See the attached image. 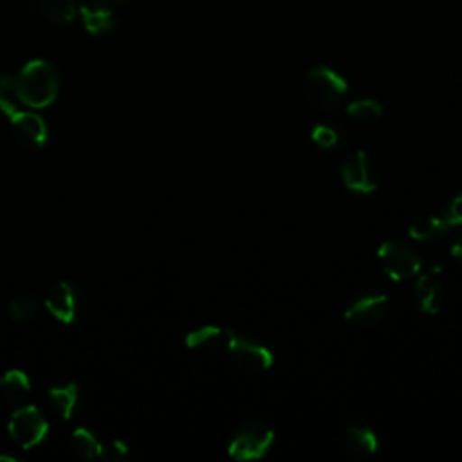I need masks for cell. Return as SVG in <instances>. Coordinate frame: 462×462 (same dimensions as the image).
Listing matches in <instances>:
<instances>
[{"label":"cell","mask_w":462,"mask_h":462,"mask_svg":"<svg viewBox=\"0 0 462 462\" xmlns=\"http://www.w3.org/2000/svg\"><path fill=\"white\" fill-rule=\"evenodd\" d=\"M22 103L16 97L14 92V78L0 67V112L5 117H11L14 112H18L22 106Z\"/></svg>","instance_id":"23"},{"label":"cell","mask_w":462,"mask_h":462,"mask_svg":"<svg viewBox=\"0 0 462 462\" xmlns=\"http://www.w3.org/2000/svg\"><path fill=\"white\" fill-rule=\"evenodd\" d=\"M47 402L56 417H60L61 420H69L74 415L79 402L78 386L74 383H67L49 388Z\"/></svg>","instance_id":"17"},{"label":"cell","mask_w":462,"mask_h":462,"mask_svg":"<svg viewBox=\"0 0 462 462\" xmlns=\"http://www.w3.org/2000/svg\"><path fill=\"white\" fill-rule=\"evenodd\" d=\"M442 220L449 227L462 226V191H458L455 197H451V200L448 202V206L442 213Z\"/></svg>","instance_id":"24"},{"label":"cell","mask_w":462,"mask_h":462,"mask_svg":"<svg viewBox=\"0 0 462 462\" xmlns=\"http://www.w3.org/2000/svg\"><path fill=\"white\" fill-rule=\"evenodd\" d=\"M226 352H227L231 363L245 374L265 372L274 363V356L265 345H262L254 339H249L245 336H240L238 332H235L231 328H227Z\"/></svg>","instance_id":"6"},{"label":"cell","mask_w":462,"mask_h":462,"mask_svg":"<svg viewBox=\"0 0 462 462\" xmlns=\"http://www.w3.org/2000/svg\"><path fill=\"white\" fill-rule=\"evenodd\" d=\"M70 449L78 458H97L101 457L103 444L87 428H76L70 437Z\"/></svg>","instance_id":"20"},{"label":"cell","mask_w":462,"mask_h":462,"mask_svg":"<svg viewBox=\"0 0 462 462\" xmlns=\"http://www.w3.org/2000/svg\"><path fill=\"white\" fill-rule=\"evenodd\" d=\"M79 18L83 22V27L96 36L106 34L116 29L117 20L114 11L108 7L106 2H90L83 4L79 7Z\"/></svg>","instance_id":"15"},{"label":"cell","mask_w":462,"mask_h":462,"mask_svg":"<svg viewBox=\"0 0 462 462\" xmlns=\"http://www.w3.org/2000/svg\"><path fill=\"white\" fill-rule=\"evenodd\" d=\"M377 435L359 424H348L343 433V448L354 458H368L377 451Z\"/></svg>","instance_id":"16"},{"label":"cell","mask_w":462,"mask_h":462,"mask_svg":"<svg viewBox=\"0 0 462 462\" xmlns=\"http://www.w3.org/2000/svg\"><path fill=\"white\" fill-rule=\"evenodd\" d=\"M346 94V79L328 65H316L303 78V96L319 112H336L345 103Z\"/></svg>","instance_id":"2"},{"label":"cell","mask_w":462,"mask_h":462,"mask_svg":"<svg viewBox=\"0 0 462 462\" xmlns=\"http://www.w3.org/2000/svg\"><path fill=\"white\" fill-rule=\"evenodd\" d=\"M31 390V379L23 370L13 368L0 377V397L14 410L27 404Z\"/></svg>","instance_id":"13"},{"label":"cell","mask_w":462,"mask_h":462,"mask_svg":"<svg viewBox=\"0 0 462 462\" xmlns=\"http://www.w3.org/2000/svg\"><path fill=\"white\" fill-rule=\"evenodd\" d=\"M377 258L383 271L395 282H404L420 273V254L404 240L388 238L377 249Z\"/></svg>","instance_id":"5"},{"label":"cell","mask_w":462,"mask_h":462,"mask_svg":"<svg viewBox=\"0 0 462 462\" xmlns=\"http://www.w3.org/2000/svg\"><path fill=\"white\" fill-rule=\"evenodd\" d=\"M348 116L359 123V125H372L375 123L383 114V105L377 99L372 97H361L354 99L346 105Z\"/></svg>","instance_id":"21"},{"label":"cell","mask_w":462,"mask_h":462,"mask_svg":"<svg viewBox=\"0 0 462 462\" xmlns=\"http://www.w3.org/2000/svg\"><path fill=\"white\" fill-rule=\"evenodd\" d=\"M60 90L56 67L47 60L25 63L14 76V92L18 101L29 108H45L52 105Z\"/></svg>","instance_id":"1"},{"label":"cell","mask_w":462,"mask_h":462,"mask_svg":"<svg viewBox=\"0 0 462 462\" xmlns=\"http://www.w3.org/2000/svg\"><path fill=\"white\" fill-rule=\"evenodd\" d=\"M274 444V431L263 420H245L227 442V455L235 460H258L269 453Z\"/></svg>","instance_id":"4"},{"label":"cell","mask_w":462,"mask_h":462,"mask_svg":"<svg viewBox=\"0 0 462 462\" xmlns=\"http://www.w3.org/2000/svg\"><path fill=\"white\" fill-rule=\"evenodd\" d=\"M7 431L14 444L22 449H31L47 437L49 422L36 406L23 404L11 413Z\"/></svg>","instance_id":"7"},{"label":"cell","mask_w":462,"mask_h":462,"mask_svg":"<svg viewBox=\"0 0 462 462\" xmlns=\"http://www.w3.org/2000/svg\"><path fill=\"white\" fill-rule=\"evenodd\" d=\"M126 455H128V448L121 440H112L108 446H103V451H101V458H106V460H121Z\"/></svg>","instance_id":"25"},{"label":"cell","mask_w":462,"mask_h":462,"mask_svg":"<svg viewBox=\"0 0 462 462\" xmlns=\"http://www.w3.org/2000/svg\"><path fill=\"white\" fill-rule=\"evenodd\" d=\"M339 175L348 191L368 195L381 184L383 170L374 153L366 150H354L341 161Z\"/></svg>","instance_id":"3"},{"label":"cell","mask_w":462,"mask_h":462,"mask_svg":"<svg viewBox=\"0 0 462 462\" xmlns=\"http://www.w3.org/2000/svg\"><path fill=\"white\" fill-rule=\"evenodd\" d=\"M310 139L318 148L330 152V150H337L345 144L346 134L341 125H337L334 121H321L312 126Z\"/></svg>","instance_id":"18"},{"label":"cell","mask_w":462,"mask_h":462,"mask_svg":"<svg viewBox=\"0 0 462 462\" xmlns=\"http://www.w3.org/2000/svg\"><path fill=\"white\" fill-rule=\"evenodd\" d=\"M106 4H114V5H121V4H128L132 0H105Z\"/></svg>","instance_id":"27"},{"label":"cell","mask_w":462,"mask_h":462,"mask_svg":"<svg viewBox=\"0 0 462 462\" xmlns=\"http://www.w3.org/2000/svg\"><path fill=\"white\" fill-rule=\"evenodd\" d=\"M226 345L227 328H222L218 325H204L186 336V346L200 354H218L226 350Z\"/></svg>","instance_id":"14"},{"label":"cell","mask_w":462,"mask_h":462,"mask_svg":"<svg viewBox=\"0 0 462 462\" xmlns=\"http://www.w3.org/2000/svg\"><path fill=\"white\" fill-rule=\"evenodd\" d=\"M40 312V300L34 294H20L9 303V314L18 323L32 321Z\"/></svg>","instance_id":"22"},{"label":"cell","mask_w":462,"mask_h":462,"mask_svg":"<svg viewBox=\"0 0 462 462\" xmlns=\"http://www.w3.org/2000/svg\"><path fill=\"white\" fill-rule=\"evenodd\" d=\"M43 305L58 321L72 323L79 310V294L69 282H58L47 291Z\"/></svg>","instance_id":"9"},{"label":"cell","mask_w":462,"mask_h":462,"mask_svg":"<svg viewBox=\"0 0 462 462\" xmlns=\"http://www.w3.org/2000/svg\"><path fill=\"white\" fill-rule=\"evenodd\" d=\"M449 253L455 260H458L462 263V227L457 231V235L453 236L451 240V245H449Z\"/></svg>","instance_id":"26"},{"label":"cell","mask_w":462,"mask_h":462,"mask_svg":"<svg viewBox=\"0 0 462 462\" xmlns=\"http://www.w3.org/2000/svg\"><path fill=\"white\" fill-rule=\"evenodd\" d=\"M20 5L27 14L56 25H67L76 16L72 0H20Z\"/></svg>","instance_id":"12"},{"label":"cell","mask_w":462,"mask_h":462,"mask_svg":"<svg viewBox=\"0 0 462 462\" xmlns=\"http://www.w3.org/2000/svg\"><path fill=\"white\" fill-rule=\"evenodd\" d=\"M448 229L449 226L442 220V217L439 218L435 215H420L408 227L411 238L419 242H437L448 233Z\"/></svg>","instance_id":"19"},{"label":"cell","mask_w":462,"mask_h":462,"mask_svg":"<svg viewBox=\"0 0 462 462\" xmlns=\"http://www.w3.org/2000/svg\"><path fill=\"white\" fill-rule=\"evenodd\" d=\"M388 314L390 300L386 294L377 291H366L354 296L345 309V319L361 328L381 325Z\"/></svg>","instance_id":"8"},{"label":"cell","mask_w":462,"mask_h":462,"mask_svg":"<svg viewBox=\"0 0 462 462\" xmlns=\"http://www.w3.org/2000/svg\"><path fill=\"white\" fill-rule=\"evenodd\" d=\"M9 119L11 130L20 144L27 148H40L47 141V123L36 112L20 108Z\"/></svg>","instance_id":"10"},{"label":"cell","mask_w":462,"mask_h":462,"mask_svg":"<svg viewBox=\"0 0 462 462\" xmlns=\"http://www.w3.org/2000/svg\"><path fill=\"white\" fill-rule=\"evenodd\" d=\"M413 300L422 314H437L446 300V289L442 280L435 273L420 274L413 287Z\"/></svg>","instance_id":"11"}]
</instances>
